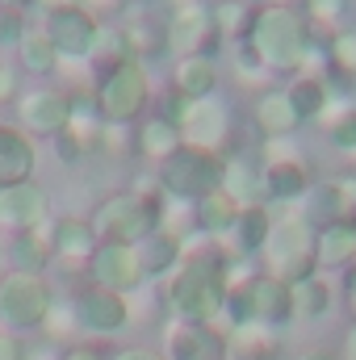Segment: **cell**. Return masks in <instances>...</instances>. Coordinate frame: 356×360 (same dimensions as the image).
Segmentation results:
<instances>
[{"label":"cell","instance_id":"obj_1","mask_svg":"<svg viewBox=\"0 0 356 360\" xmlns=\"http://www.w3.org/2000/svg\"><path fill=\"white\" fill-rule=\"evenodd\" d=\"M243 46L256 55V63L268 76H285V80L306 72L310 59L319 55V42L298 8H256L252 34Z\"/></svg>","mask_w":356,"mask_h":360},{"label":"cell","instance_id":"obj_2","mask_svg":"<svg viewBox=\"0 0 356 360\" xmlns=\"http://www.w3.org/2000/svg\"><path fill=\"white\" fill-rule=\"evenodd\" d=\"M256 264H260L265 276H276V281H285V285H293V281L319 272L314 269V226H310L298 210L276 214L272 226H268L265 248H260V256H256Z\"/></svg>","mask_w":356,"mask_h":360},{"label":"cell","instance_id":"obj_3","mask_svg":"<svg viewBox=\"0 0 356 360\" xmlns=\"http://www.w3.org/2000/svg\"><path fill=\"white\" fill-rule=\"evenodd\" d=\"M92 231L101 235V243H122V248H139L143 239H151L160 231V205L139 197L134 188H113L105 193L89 214Z\"/></svg>","mask_w":356,"mask_h":360},{"label":"cell","instance_id":"obj_4","mask_svg":"<svg viewBox=\"0 0 356 360\" xmlns=\"http://www.w3.org/2000/svg\"><path fill=\"white\" fill-rule=\"evenodd\" d=\"M55 285L46 281V272H4L0 276V327L30 335L42 331L46 314L55 310Z\"/></svg>","mask_w":356,"mask_h":360},{"label":"cell","instance_id":"obj_5","mask_svg":"<svg viewBox=\"0 0 356 360\" xmlns=\"http://www.w3.org/2000/svg\"><path fill=\"white\" fill-rule=\"evenodd\" d=\"M151 76L143 63H126L96 84V109L105 126H139L151 113Z\"/></svg>","mask_w":356,"mask_h":360},{"label":"cell","instance_id":"obj_6","mask_svg":"<svg viewBox=\"0 0 356 360\" xmlns=\"http://www.w3.org/2000/svg\"><path fill=\"white\" fill-rule=\"evenodd\" d=\"M160 188L168 201H201L205 193L222 188V155L218 151H201V147H180L172 151L160 168Z\"/></svg>","mask_w":356,"mask_h":360},{"label":"cell","instance_id":"obj_7","mask_svg":"<svg viewBox=\"0 0 356 360\" xmlns=\"http://www.w3.org/2000/svg\"><path fill=\"white\" fill-rule=\"evenodd\" d=\"M164 42L172 51V59H180V55H214L218 59L222 34H218L210 0H172L168 21H164Z\"/></svg>","mask_w":356,"mask_h":360},{"label":"cell","instance_id":"obj_8","mask_svg":"<svg viewBox=\"0 0 356 360\" xmlns=\"http://www.w3.org/2000/svg\"><path fill=\"white\" fill-rule=\"evenodd\" d=\"M260 160H265V205H298L306 197V188L314 184V172L306 164V155L293 151V143H260Z\"/></svg>","mask_w":356,"mask_h":360},{"label":"cell","instance_id":"obj_9","mask_svg":"<svg viewBox=\"0 0 356 360\" xmlns=\"http://www.w3.org/2000/svg\"><path fill=\"white\" fill-rule=\"evenodd\" d=\"M46 17H42V34H46V42L59 51V59L63 63H84L92 51V42H96V17H92L84 4H46L42 8Z\"/></svg>","mask_w":356,"mask_h":360},{"label":"cell","instance_id":"obj_10","mask_svg":"<svg viewBox=\"0 0 356 360\" xmlns=\"http://www.w3.org/2000/svg\"><path fill=\"white\" fill-rule=\"evenodd\" d=\"M180 143L184 147H201V151H231V134H235V117L231 105L222 96H205V101H189L177 122Z\"/></svg>","mask_w":356,"mask_h":360},{"label":"cell","instance_id":"obj_11","mask_svg":"<svg viewBox=\"0 0 356 360\" xmlns=\"http://www.w3.org/2000/svg\"><path fill=\"white\" fill-rule=\"evenodd\" d=\"M13 113H17V126H21L34 143H38V139L55 143V139L63 134L68 117H72V101H68V92L55 89V84H34V89H21Z\"/></svg>","mask_w":356,"mask_h":360},{"label":"cell","instance_id":"obj_12","mask_svg":"<svg viewBox=\"0 0 356 360\" xmlns=\"http://www.w3.org/2000/svg\"><path fill=\"white\" fill-rule=\"evenodd\" d=\"M72 310H76L80 331H89V340H113V335H122L130 327V297L109 293V289H101L92 281L76 289Z\"/></svg>","mask_w":356,"mask_h":360},{"label":"cell","instance_id":"obj_13","mask_svg":"<svg viewBox=\"0 0 356 360\" xmlns=\"http://www.w3.org/2000/svg\"><path fill=\"white\" fill-rule=\"evenodd\" d=\"M298 214L323 231V226H336V222H352L356 218V172L352 176H327L314 180L306 188V197L298 201Z\"/></svg>","mask_w":356,"mask_h":360},{"label":"cell","instance_id":"obj_14","mask_svg":"<svg viewBox=\"0 0 356 360\" xmlns=\"http://www.w3.org/2000/svg\"><path fill=\"white\" fill-rule=\"evenodd\" d=\"M164 356L168 360H231L227 356V331L214 323H184L164 319Z\"/></svg>","mask_w":356,"mask_h":360},{"label":"cell","instance_id":"obj_15","mask_svg":"<svg viewBox=\"0 0 356 360\" xmlns=\"http://www.w3.org/2000/svg\"><path fill=\"white\" fill-rule=\"evenodd\" d=\"M89 281L109 289V293H122V297H134L147 276H143V264H139V252L134 248H122V243H101L96 256L89 264Z\"/></svg>","mask_w":356,"mask_h":360},{"label":"cell","instance_id":"obj_16","mask_svg":"<svg viewBox=\"0 0 356 360\" xmlns=\"http://www.w3.org/2000/svg\"><path fill=\"white\" fill-rule=\"evenodd\" d=\"M51 214H55V210H51V193H46L38 180H21V184L0 188V231H4V235L30 231V226L46 222Z\"/></svg>","mask_w":356,"mask_h":360},{"label":"cell","instance_id":"obj_17","mask_svg":"<svg viewBox=\"0 0 356 360\" xmlns=\"http://www.w3.org/2000/svg\"><path fill=\"white\" fill-rule=\"evenodd\" d=\"M55 231H59V214H51L46 222H38L30 231L8 235V248H4L8 269L13 272H46L55 264Z\"/></svg>","mask_w":356,"mask_h":360},{"label":"cell","instance_id":"obj_18","mask_svg":"<svg viewBox=\"0 0 356 360\" xmlns=\"http://www.w3.org/2000/svg\"><path fill=\"white\" fill-rule=\"evenodd\" d=\"M51 147H55L59 164H84L92 155H101L105 151V122H101V113L96 109H72L63 134Z\"/></svg>","mask_w":356,"mask_h":360},{"label":"cell","instance_id":"obj_19","mask_svg":"<svg viewBox=\"0 0 356 360\" xmlns=\"http://www.w3.org/2000/svg\"><path fill=\"white\" fill-rule=\"evenodd\" d=\"M222 188L239 205L265 201V160H260V147H231V151H222Z\"/></svg>","mask_w":356,"mask_h":360},{"label":"cell","instance_id":"obj_20","mask_svg":"<svg viewBox=\"0 0 356 360\" xmlns=\"http://www.w3.org/2000/svg\"><path fill=\"white\" fill-rule=\"evenodd\" d=\"M222 89V68L214 55H180L168 63V92L184 101H205Z\"/></svg>","mask_w":356,"mask_h":360},{"label":"cell","instance_id":"obj_21","mask_svg":"<svg viewBox=\"0 0 356 360\" xmlns=\"http://www.w3.org/2000/svg\"><path fill=\"white\" fill-rule=\"evenodd\" d=\"M252 126H256L260 143H289L302 130V117L293 113L285 89H260L252 101Z\"/></svg>","mask_w":356,"mask_h":360},{"label":"cell","instance_id":"obj_22","mask_svg":"<svg viewBox=\"0 0 356 360\" xmlns=\"http://www.w3.org/2000/svg\"><path fill=\"white\" fill-rule=\"evenodd\" d=\"M126 63H139L130 25H126V21H101V25H96V42H92V51H89V68H92V76H96V84H101L109 72L126 68Z\"/></svg>","mask_w":356,"mask_h":360},{"label":"cell","instance_id":"obj_23","mask_svg":"<svg viewBox=\"0 0 356 360\" xmlns=\"http://www.w3.org/2000/svg\"><path fill=\"white\" fill-rule=\"evenodd\" d=\"M319 59H323V80L331 84L336 96H352L356 84V25H344L340 34H331L327 42H319Z\"/></svg>","mask_w":356,"mask_h":360},{"label":"cell","instance_id":"obj_24","mask_svg":"<svg viewBox=\"0 0 356 360\" xmlns=\"http://www.w3.org/2000/svg\"><path fill=\"white\" fill-rule=\"evenodd\" d=\"M38 168V147L17 122H0V188L34 180Z\"/></svg>","mask_w":356,"mask_h":360},{"label":"cell","instance_id":"obj_25","mask_svg":"<svg viewBox=\"0 0 356 360\" xmlns=\"http://www.w3.org/2000/svg\"><path fill=\"white\" fill-rule=\"evenodd\" d=\"M272 218H276V210L265 205V201L243 205V210H239V218H235V231L222 239V243H227V252H231V256H239V260H256V256H260V248H265V239H268Z\"/></svg>","mask_w":356,"mask_h":360},{"label":"cell","instance_id":"obj_26","mask_svg":"<svg viewBox=\"0 0 356 360\" xmlns=\"http://www.w3.org/2000/svg\"><path fill=\"white\" fill-rule=\"evenodd\" d=\"M101 248V235L92 231L89 218L76 214H59V231H55V260L72 264V269H89L92 256Z\"/></svg>","mask_w":356,"mask_h":360},{"label":"cell","instance_id":"obj_27","mask_svg":"<svg viewBox=\"0 0 356 360\" xmlns=\"http://www.w3.org/2000/svg\"><path fill=\"white\" fill-rule=\"evenodd\" d=\"M314 269L319 272H352L356 269V226L336 222L314 231Z\"/></svg>","mask_w":356,"mask_h":360},{"label":"cell","instance_id":"obj_28","mask_svg":"<svg viewBox=\"0 0 356 360\" xmlns=\"http://www.w3.org/2000/svg\"><path fill=\"white\" fill-rule=\"evenodd\" d=\"M227 356L231 360H281L285 356L281 331L268 327V323H243V327H231V331H227Z\"/></svg>","mask_w":356,"mask_h":360},{"label":"cell","instance_id":"obj_29","mask_svg":"<svg viewBox=\"0 0 356 360\" xmlns=\"http://www.w3.org/2000/svg\"><path fill=\"white\" fill-rule=\"evenodd\" d=\"M184 143H180V130L177 122H168L164 113H147L139 126H134V155L139 160H147L151 168H160L172 151H180Z\"/></svg>","mask_w":356,"mask_h":360},{"label":"cell","instance_id":"obj_30","mask_svg":"<svg viewBox=\"0 0 356 360\" xmlns=\"http://www.w3.org/2000/svg\"><path fill=\"white\" fill-rule=\"evenodd\" d=\"M239 210H243V205H239L227 188H214V193H205L201 201H193V226H197V235L227 239V235L235 231Z\"/></svg>","mask_w":356,"mask_h":360},{"label":"cell","instance_id":"obj_31","mask_svg":"<svg viewBox=\"0 0 356 360\" xmlns=\"http://www.w3.org/2000/svg\"><path fill=\"white\" fill-rule=\"evenodd\" d=\"M285 96H289L293 113L302 117V126H310V122H319L327 113V105H331L336 92H331V84L319 72H298L293 80H285Z\"/></svg>","mask_w":356,"mask_h":360},{"label":"cell","instance_id":"obj_32","mask_svg":"<svg viewBox=\"0 0 356 360\" xmlns=\"http://www.w3.org/2000/svg\"><path fill=\"white\" fill-rule=\"evenodd\" d=\"M13 68L21 72V76H34V80H51V76H59V51L46 42V34L42 30H25L21 38H17V46H13Z\"/></svg>","mask_w":356,"mask_h":360},{"label":"cell","instance_id":"obj_33","mask_svg":"<svg viewBox=\"0 0 356 360\" xmlns=\"http://www.w3.org/2000/svg\"><path fill=\"white\" fill-rule=\"evenodd\" d=\"M139 264H143V276L147 281H168L172 272L180 269V260H184V243H180L177 235H168V231H155L151 239H143L139 248Z\"/></svg>","mask_w":356,"mask_h":360},{"label":"cell","instance_id":"obj_34","mask_svg":"<svg viewBox=\"0 0 356 360\" xmlns=\"http://www.w3.org/2000/svg\"><path fill=\"white\" fill-rule=\"evenodd\" d=\"M289 297H293V323H319L323 314H331L336 289L323 272H310V276L289 285Z\"/></svg>","mask_w":356,"mask_h":360},{"label":"cell","instance_id":"obj_35","mask_svg":"<svg viewBox=\"0 0 356 360\" xmlns=\"http://www.w3.org/2000/svg\"><path fill=\"white\" fill-rule=\"evenodd\" d=\"M256 323H268V327H285L293 323V297H289V285L276 281V276H265L256 281Z\"/></svg>","mask_w":356,"mask_h":360},{"label":"cell","instance_id":"obj_36","mask_svg":"<svg viewBox=\"0 0 356 360\" xmlns=\"http://www.w3.org/2000/svg\"><path fill=\"white\" fill-rule=\"evenodd\" d=\"M319 126H323V134H327V143L336 151L356 155V101L352 96H331V105L319 117Z\"/></svg>","mask_w":356,"mask_h":360},{"label":"cell","instance_id":"obj_37","mask_svg":"<svg viewBox=\"0 0 356 360\" xmlns=\"http://www.w3.org/2000/svg\"><path fill=\"white\" fill-rule=\"evenodd\" d=\"M298 13L306 17V25H310L314 42H327L331 34H340L344 25H352V21H348L352 0H302V4H298Z\"/></svg>","mask_w":356,"mask_h":360},{"label":"cell","instance_id":"obj_38","mask_svg":"<svg viewBox=\"0 0 356 360\" xmlns=\"http://www.w3.org/2000/svg\"><path fill=\"white\" fill-rule=\"evenodd\" d=\"M210 8H214V21H218L222 42H248L260 4H248V0H210Z\"/></svg>","mask_w":356,"mask_h":360},{"label":"cell","instance_id":"obj_39","mask_svg":"<svg viewBox=\"0 0 356 360\" xmlns=\"http://www.w3.org/2000/svg\"><path fill=\"white\" fill-rule=\"evenodd\" d=\"M260 281V276H256ZM256 281H231L227 285V302H222V323L227 331L231 327H243V323H256Z\"/></svg>","mask_w":356,"mask_h":360},{"label":"cell","instance_id":"obj_40","mask_svg":"<svg viewBox=\"0 0 356 360\" xmlns=\"http://www.w3.org/2000/svg\"><path fill=\"white\" fill-rule=\"evenodd\" d=\"M46 344H55V348H68V344H76V335H80V323H76V310H72V302H55V310L46 314V323H42V331H38Z\"/></svg>","mask_w":356,"mask_h":360},{"label":"cell","instance_id":"obj_41","mask_svg":"<svg viewBox=\"0 0 356 360\" xmlns=\"http://www.w3.org/2000/svg\"><path fill=\"white\" fill-rule=\"evenodd\" d=\"M113 344L109 340H76L63 348V360H113Z\"/></svg>","mask_w":356,"mask_h":360},{"label":"cell","instance_id":"obj_42","mask_svg":"<svg viewBox=\"0 0 356 360\" xmlns=\"http://www.w3.org/2000/svg\"><path fill=\"white\" fill-rule=\"evenodd\" d=\"M17 96H21V72L0 59V109L4 105H17Z\"/></svg>","mask_w":356,"mask_h":360},{"label":"cell","instance_id":"obj_43","mask_svg":"<svg viewBox=\"0 0 356 360\" xmlns=\"http://www.w3.org/2000/svg\"><path fill=\"white\" fill-rule=\"evenodd\" d=\"M21 34H25V13H8L0 4V46H17Z\"/></svg>","mask_w":356,"mask_h":360},{"label":"cell","instance_id":"obj_44","mask_svg":"<svg viewBox=\"0 0 356 360\" xmlns=\"http://www.w3.org/2000/svg\"><path fill=\"white\" fill-rule=\"evenodd\" d=\"M96 21H122V13L130 8V0H80Z\"/></svg>","mask_w":356,"mask_h":360},{"label":"cell","instance_id":"obj_45","mask_svg":"<svg viewBox=\"0 0 356 360\" xmlns=\"http://www.w3.org/2000/svg\"><path fill=\"white\" fill-rule=\"evenodd\" d=\"M25 352H30L25 335H17V331H4V327H0V360H25Z\"/></svg>","mask_w":356,"mask_h":360},{"label":"cell","instance_id":"obj_46","mask_svg":"<svg viewBox=\"0 0 356 360\" xmlns=\"http://www.w3.org/2000/svg\"><path fill=\"white\" fill-rule=\"evenodd\" d=\"M113 360H168L160 348H117Z\"/></svg>","mask_w":356,"mask_h":360},{"label":"cell","instance_id":"obj_47","mask_svg":"<svg viewBox=\"0 0 356 360\" xmlns=\"http://www.w3.org/2000/svg\"><path fill=\"white\" fill-rule=\"evenodd\" d=\"M340 360H356V323L348 319V327H344V335H340Z\"/></svg>","mask_w":356,"mask_h":360},{"label":"cell","instance_id":"obj_48","mask_svg":"<svg viewBox=\"0 0 356 360\" xmlns=\"http://www.w3.org/2000/svg\"><path fill=\"white\" fill-rule=\"evenodd\" d=\"M25 360H63V348H55V344H30V352H25Z\"/></svg>","mask_w":356,"mask_h":360},{"label":"cell","instance_id":"obj_49","mask_svg":"<svg viewBox=\"0 0 356 360\" xmlns=\"http://www.w3.org/2000/svg\"><path fill=\"white\" fill-rule=\"evenodd\" d=\"M293 360H340V352H336V348H327V344H310L306 352H298Z\"/></svg>","mask_w":356,"mask_h":360},{"label":"cell","instance_id":"obj_50","mask_svg":"<svg viewBox=\"0 0 356 360\" xmlns=\"http://www.w3.org/2000/svg\"><path fill=\"white\" fill-rule=\"evenodd\" d=\"M344 306H348V314H352V323H356V269L344 272Z\"/></svg>","mask_w":356,"mask_h":360},{"label":"cell","instance_id":"obj_51","mask_svg":"<svg viewBox=\"0 0 356 360\" xmlns=\"http://www.w3.org/2000/svg\"><path fill=\"white\" fill-rule=\"evenodd\" d=\"M0 4H4L8 13H30V8H34V4H42V0H0Z\"/></svg>","mask_w":356,"mask_h":360},{"label":"cell","instance_id":"obj_52","mask_svg":"<svg viewBox=\"0 0 356 360\" xmlns=\"http://www.w3.org/2000/svg\"><path fill=\"white\" fill-rule=\"evenodd\" d=\"M260 8H298L302 0H256Z\"/></svg>","mask_w":356,"mask_h":360},{"label":"cell","instance_id":"obj_53","mask_svg":"<svg viewBox=\"0 0 356 360\" xmlns=\"http://www.w3.org/2000/svg\"><path fill=\"white\" fill-rule=\"evenodd\" d=\"M46 4H68V0H42V8H46ZM72 4H80V0H72Z\"/></svg>","mask_w":356,"mask_h":360},{"label":"cell","instance_id":"obj_54","mask_svg":"<svg viewBox=\"0 0 356 360\" xmlns=\"http://www.w3.org/2000/svg\"><path fill=\"white\" fill-rule=\"evenodd\" d=\"M130 4H155V0H130Z\"/></svg>","mask_w":356,"mask_h":360},{"label":"cell","instance_id":"obj_55","mask_svg":"<svg viewBox=\"0 0 356 360\" xmlns=\"http://www.w3.org/2000/svg\"><path fill=\"white\" fill-rule=\"evenodd\" d=\"M248 4H256V0H248Z\"/></svg>","mask_w":356,"mask_h":360},{"label":"cell","instance_id":"obj_56","mask_svg":"<svg viewBox=\"0 0 356 360\" xmlns=\"http://www.w3.org/2000/svg\"><path fill=\"white\" fill-rule=\"evenodd\" d=\"M352 226H356V218H352Z\"/></svg>","mask_w":356,"mask_h":360}]
</instances>
